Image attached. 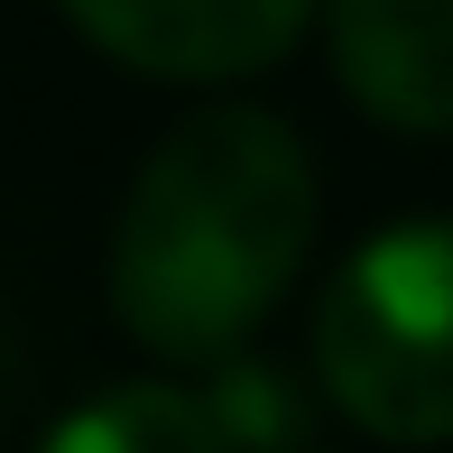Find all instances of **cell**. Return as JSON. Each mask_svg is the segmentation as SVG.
<instances>
[{
  "mask_svg": "<svg viewBox=\"0 0 453 453\" xmlns=\"http://www.w3.org/2000/svg\"><path fill=\"white\" fill-rule=\"evenodd\" d=\"M334 74L388 130H453V0H324Z\"/></svg>",
  "mask_w": 453,
  "mask_h": 453,
  "instance_id": "cell-4",
  "label": "cell"
},
{
  "mask_svg": "<svg viewBox=\"0 0 453 453\" xmlns=\"http://www.w3.org/2000/svg\"><path fill=\"white\" fill-rule=\"evenodd\" d=\"M315 380L380 444L453 435V213L398 222L324 278Z\"/></svg>",
  "mask_w": 453,
  "mask_h": 453,
  "instance_id": "cell-2",
  "label": "cell"
},
{
  "mask_svg": "<svg viewBox=\"0 0 453 453\" xmlns=\"http://www.w3.org/2000/svg\"><path fill=\"white\" fill-rule=\"evenodd\" d=\"M65 19L139 74L232 84V74H259L296 47L315 0H65Z\"/></svg>",
  "mask_w": 453,
  "mask_h": 453,
  "instance_id": "cell-3",
  "label": "cell"
},
{
  "mask_svg": "<svg viewBox=\"0 0 453 453\" xmlns=\"http://www.w3.org/2000/svg\"><path fill=\"white\" fill-rule=\"evenodd\" d=\"M0 398H10V342H0Z\"/></svg>",
  "mask_w": 453,
  "mask_h": 453,
  "instance_id": "cell-7",
  "label": "cell"
},
{
  "mask_svg": "<svg viewBox=\"0 0 453 453\" xmlns=\"http://www.w3.org/2000/svg\"><path fill=\"white\" fill-rule=\"evenodd\" d=\"M195 398H203V417H213L222 453H305V398H296V380H287L278 361L222 352L213 388H195Z\"/></svg>",
  "mask_w": 453,
  "mask_h": 453,
  "instance_id": "cell-6",
  "label": "cell"
},
{
  "mask_svg": "<svg viewBox=\"0 0 453 453\" xmlns=\"http://www.w3.org/2000/svg\"><path fill=\"white\" fill-rule=\"evenodd\" d=\"M315 250V167L278 111L222 102L149 149L111 232V305L157 361H222Z\"/></svg>",
  "mask_w": 453,
  "mask_h": 453,
  "instance_id": "cell-1",
  "label": "cell"
},
{
  "mask_svg": "<svg viewBox=\"0 0 453 453\" xmlns=\"http://www.w3.org/2000/svg\"><path fill=\"white\" fill-rule=\"evenodd\" d=\"M37 453H222V435H213L195 388L139 380V388H111V398L74 407Z\"/></svg>",
  "mask_w": 453,
  "mask_h": 453,
  "instance_id": "cell-5",
  "label": "cell"
}]
</instances>
